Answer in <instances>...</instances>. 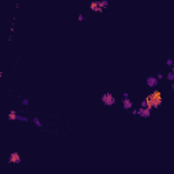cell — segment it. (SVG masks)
<instances>
[{
	"instance_id": "cell-1",
	"label": "cell",
	"mask_w": 174,
	"mask_h": 174,
	"mask_svg": "<svg viewBox=\"0 0 174 174\" xmlns=\"http://www.w3.org/2000/svg\"><path fill=\"white\" fill-rule=\"evenodd\" d=\"M147 103V109H158L162 105V93L159 90H154L150 95H147V98L144 99Z\"/></svg>"
},
{
	"instance_id": "cell-2",
	"label": "cell",
	"mask_w": 174,
	"mask_h": 174,
	"mask_svg": "<svg viewBox=\"0 0 174 174\" xmlns=\"http://www.w3.org/2000/svg\"><path fill=\"white\" fill-rule=\"evenodd\" d=\"M101 101H102V103L105 106H113L116 103V98L112 93H105V94L101 97Z\"/></svg>"
},
{
	"instance_id": "cell-3",
	"label": "cell",
	"mask_w": 174,
	"mask_h": 174,
	"mask_svg": "<svg viewBox=\"0 0 174 174\" xmlns=\"http://www.w3.org/2000/svg\"><path fill=\"white\" fill-rule=\"evenodd\" d=\"M158 83H159V80L156 79L155 76H147V79H146L147 87H150V88H155V87H158Z\"/></svg>"
},
{
	"instance_id": "cell-4",
	"label": "cell",
	"mask_w": 174,
	"mask_h": 174,
	"mask_svg": "<svg viewBox=\"0 0 174 174\" xmlns=\"http://www.w3.org/2000/svg\"><path fill=\"white\" fill-rule=\"evenodd\" d=\"M138 116H140L142 119H148L151 116V110L147 107H139L138 109Z\"/></svg>"
},
{
	"instance_id": "cell-5",
	"label": "cell",
	"mask_w": 174,
	"mask_h": 174,
	"mask_svg": "<svg viewBox=\"0 0 174 174\" xmlns=\"http://www.w3.org/2000/svg\"><path fill=\"white\" fill-rule=\"evenodd\" d=\"M20 155L19 152H11L8 156V163H20Z\"/></svg>"
},
{
	"instance_id": "cell-6",
	"label": "cell",
	"mask_w": 174,
	"mask_h": 174,
	"mask_svg": "<svg viewBox=\"0 0 174 174\" xmlns=\"http://www.w3.org/2000/svg\"><path fill=\"white\" fill-rule=\"evenodd\" d=\"M123 107L125 110H132V109H133V103H132V101H130L129 98H124L123 99Z\"/></svg>"
},
{
	"instance_id": "cell-7",
	"label": "cell",
	"mask_w": 174,
	"mask_h": 174,
	"mask_svg": "<svg viewBox=\"0 0 174 174\" xmlns=\"http://www.w3.org/2000/svg\"><path fill=\"white\" fill-rule=\"evenodd\" d=\"M90 10L91 11H94V12H103L101 8H99V6H98V1L95 0V1H91L90 3Z\"/></svg>"
},
{
	"instance_id": "cell-8",
	"label": "cell",
	"mask_w": 174,
	"mask_h": 174,
	"mask_svg": "<svg viewBox=\"0 0 174 174\" xmlns=\"http://www.w3.org/2000/svg\"><path fill=\"white\" fill-rule=\"evenodd\" d=\"M18 116L19 114H18L15 110H11L8 113V120H10V121H16V120H18Z\"/></svg>"
},
{
	"instance_id": "cell-9",
	"label": "cell",
	"mask_w": 174,
	"mask_h": 174,
	"mask_svg": "<svg viewBox=\"0 0 174 174\" xmlns=\"http://www.w3.org/2000/svg\"><path fill=\"white\" fill-rule=\"evenodd\" d=\"M97 1H98V6H99V8H101L102 11L109 6V1H107V0H97Z\"/></svg>"
},
{
	"instance_id": "cell-10",
	"label": "cell",
	"mask_w": 174,
	"mask_h": 174,
	"mask_svg": "<svg viewBox=\"0 0 174 174\" xmlns=\"http://www.w3.org/2000/svg\"><path fill=\"white\" fill-rule=\"evenodd\" d=\"M33 124H34L37 128H42L44 127V124L41 123V120L38 119V117H33Z\"/></svg>"
},
{
	"instance_id": "cell-11",
	"label": "cell",
	"mask_w": 174,
	"mask_h": 174,
	"mask_svg": "<svg viewBox=\"0 0 174 174\" xmlns=\"http://www.w3.org/2000/svg\"><path fill=\"white\" fill-rule=\"evenodd\" d=\"M16 121H23V123H27V121H30V120H29V117H26V116H18V120H16Z\"/></svg>"
},
{
	"instance_id": "cell-12",
	"label": "cell",
	"mask_w": 174,
	"mask_h": 174,
	"mask_svg": "<svg viewBox=\"0 0 174 174\" xmlns=\"http://www.w3.org/2000/svg\"><path fill=\"white\" fill-rule=\"evenodd\" d=\"M166 78H167V80H170L171 83H173V80H174V72H169Z\"/></svg>"
},
{
	"instance_id": "cell-13",
	"label": "cell",
	"mask_w": 174,
	"mask_h": 174,
	"mask_svg": "<svg viewBox=\"0 0 174 174\" xmlns=\"http://www.w3.org/2000/svg\"><path fill=\"white\" fill-rule=\"evenodd\" d=\"M22 105H23V106H29V99H27V98H23V99H22Z\"/></svg>"
},
{
	"instance_id": "cell-14",
	"label": "cell",
	"mask_w": 174,
	"mask_h": 174,
	"mask_svg": "<svg viewBox=\"0 0 174 174\" xmlns=\"http://www.w3.org/2000/svg\"><path fill=\"white\" fill-rule=\"evenodd\" d=\"M166 64L171 68V67H173V64H174V63H173V60H171V59H167V60H166Z\"/></svg>"
},
{
	"instance_id": "cell-15",
	"label": "cell",
	"mask_w": 174,
	"mask_h": 174,
	"mask_svg": "<svg viewBox=\"0 0 174 174\" xmlns=\"http://www.w3.org/2000/svg\"><path fill=\"white\" fill-rule=\"evenodd\" d=\"M140 107H147V103H146V101H144V99L140 102Z\"/></svg>"
},
{
	"instance_id": "cell-16",
	"label": "cell",
	"mask_w": 174,
	"mask_h": 174,
	"mask_svg": "<svg viewBox=\"0 0 174 174\" xmlns=\"http://www.w3.org/2000/svg\"><path fill=\"white\" fill-rule=\"evenodd\" d=\"M78 20H79V22H83V20H84V15H79V16H78Z\"/></svg>"
},
{
	"instance_id": "cell-17",
	"label": "cell",
	"mask_w": 174,
	"mask_h": 174,
	"mask_svg": "<svg viewBox=\"0 0 174 174\" xmlns=\"http://www.w3.org/2000/svg\"><path fill=\"white\" fill-rule=\"evenodd\" d=\"M130 113H132L133 116H138V109H132V110H130Z\"/></svg>"
},
{
	"instance_id": "cell-18",
	"label": "cell",
	"mask_w": 174,
	"mask_h": 174,
	"mask_svg": "<svg viewBox=\"0 0 174 174\" xmlns=\"http://www.w3.org/2000/svg\"><path fill=\"white\" fill-rule=\"evenodd\" d=\"M155 78H156L158 80H161V79H163V75H162V74H158V75L155 76Z\"/></svg>"
},
{
	"instance_id": "cell-19",
	"label": "cell",
	"mask_w": 174,
	"mask_h": 174,
	"mask_svg": "<svg viewBox=\"0 0 174 174\" xmlns=\"http://www.w3.org/2000/svg\"><path fill=\"white\" fill-rule=\"evenodd\" d=\"M123 97L124 98H129V94L128 93H123Z\"/></svg>"
}]
</instances>
